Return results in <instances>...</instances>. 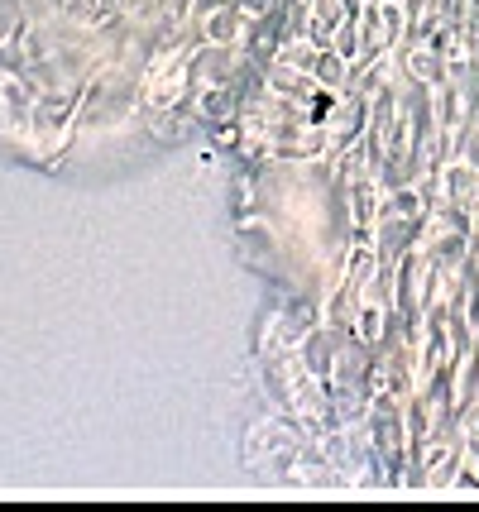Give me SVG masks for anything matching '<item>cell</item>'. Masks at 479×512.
I'll list each match as a JSON object with an SVG mask.
<instances>
[{
  "instance_id": "cell-2",
  "label": "cell",
  "mask_w": 479,
  "mask_h": 512,
  "mask_svg": "<svg viewBox=\"0 0 479 512\" xmlns=\"http://www.w3.org/2000/svg\"><path fill=\"white\" fill-rule=\"evenodd\" d=\"M446 192H451L456 201H465V206L479 201V168H470V163H451V168H446Z\"/></svg>"
},
{
  "instance_id": "cell-3",
  "label": "cell",
  "mask_w": 479,
  "mask_h": 512,
  "mask_svg": "<svg viewBox=\"0 0 479 512\" xmlns=\"http://www.w3.org/2000/svg\"><path fill=\"white\" fill-rule=\"evenodd\" d=\"M317 63V39H297V44L278 48V67H297V72H312Z\"/></svg>"
},
{
  "instance_id": "cell-10",
  "label": "cell",
  "mask_w": 479,
  "mask_h": 512,
  "mask_svg": "<svg viewBox=\"0 0 479 512\" xmlns=\"http://www.w3.org/2000/svg\"><path fill=\"white\" fill-rule=\"evenodd\" d=\"M250 10L259 15V10H269V0H250Z\"/></svg>"
},
{
  "instance_id": "cell-5",
  "label": "cell",
  "mask_w": 479,
  "mask_h": 512,
  "mask_svg": "<svg viewBox=\"0 0 479 512\" xmlns=\"http://www.w3.org/2000/svg\"><path fill=\"white\" fill-rule=\"evenodd\" d=\"M312 77H317L326 91H336L345 82V53H317V63H312Z\"/></svg>"
},
{
  "instance_id": "cell-8",
  "label": "cell",
  "mask_w": 479,
  "mask_h": 512,
  "mask_svg": "<svg viewBox=\"0 0 479 512\" xmlns=\"http://www.w3.org/2000/svg\"><path fill=\"white\" fill-rule=\"evenodd\" d=\"M350 206H355L360 225L374 221V206H379V192H374V182H360V187H355V197H350Z\"/></svg>"
},
{
  "instance_id": "cell-4",
  "label": "cell",
  "mask_w": 479,
  "mask_h": 512,
  "mask_svg": "<svg viewBox=\"0 0 479 512\" xmlns=\"http://www.w3.org/2000/svg\"><path fill=\"white\" fill-rule=\"evenodd\" d=\"M341 0H317V10H312V39H331L336 29H341Z\"/></svg>"
},
{
  "instance_id": "cell-7",
  "label": "cell",
  "mask_w": 479,
  "mask_h": 512,
  "mask_svg": "<svg viewBox=\"0 0 479 512\" xmlns=\"http://www.w3.org/2000/svg\"><path fill=\"white\" fill-rule=\"evenodd\" d=\"M408 72L417 77V82H436V77H441V63L432 58V48H412V53H408Z\"/></svg>"
},
{
  "instance_id": "cell-9",
  "label": "cell",
  "mask_w": 479,
  "mask_h": 512,
  "mask_svg": "<svg viewBox=\"0 0 479 512\" xmlns=\"http://www.w3.org/2000/svg\"><path fill=\"white\" fill-rule=\"evenodd\" d=\"M211 34H216L221 44H235V39H240V10H221V15L211 20Z\"/></svg>"
},
{
  "instance_id": "cell-1",
  "label": "cell",
  "mask_w": 479,
  "mask_h": 512,
  "mask_svg": "<svg viewBox=\"0 0 479 512\" xmlns=\"http://www.w3.org/2000/svg\"><path fill=\"white\" fill-rule=\"evenodd\" d=\"M297 450V431L288 422H259L245 441V465H264L278 455H293Z\"/></svg>"
},
{
  "instance_id": "cell-6",
  "label": "cell",
  "mask_w": 479,
  "mask_h": 512,
  "mask_svg": "<svg viewBox=\"0 0 479 512\" xmlns=\"http://www.w3.org/2000/svg\"><path fill=\"white\" fill-rule=\"evenodd\" d=\"M355 335L365 340V345H379V335H384V307L379 302H365L360 316H355Z\"/></svg>"
}]
</instances>
